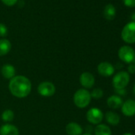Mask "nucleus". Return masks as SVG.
<instances>
[{"instance_id": "nucleus-1", "label": "nucleus", "mask_w": 135, "mask_h": 135, "mask_svg": "<svg viewBox=\"0 0 135 135\" xmlns=\"http://www.w3.org/2000/svg\"><path fill=\"white\" fill-rule=\"evenodd\" d=\"M31 82L25 76H15L9 83V90L16 98H26L31 92Z\"/></svg>"}, {"instance_id": "nucleus-2", "label": "nucleus", "mask_w": 135, "mask_h": 135, "mask_svg": "<svg viewBox=\"0 0 135 135\" xmlns=\"http://www.w3.org/2000/svg\"><path fill=\"white\" fill-rule=\"evenodd\" d=\"M91 93L84 88L77 90L73 95V102L75 105L79 108L87 107L91 102Z\"/></svg>"}, {"instance_id": "nucleus-3", "label": "nucleus", "mask_w": 135, "mask_h": 135, "mask_svg": "<svg viewBox=\"0 0 135 135\" xmlns=\"http://www.w3.org/2000/svg\"><path fill=\"white\" fill-rule=\"evenodd\" d=\"M129 82V75L127 72H118L112 80V84L114 89H123Z\"/></svg>"}, {"instance_id": "nucleus-4", "label": "nucleus", "mask_w": 135, "mask_h": 135, "mask_svg": "<svg viewBox=\"0 0 135 135\" xmlns=\"http://www.w3.org/2000/svg\"><path fill=\"white\" fill-rule=\"evenodd\" d=\"M121 35L125 42L128 44L135 43V22L127 23L123 27Z\"/></svg>"}, {"instance_id": "nucleus-5", "label": "nucleus", "mask_w": 135, "mask_h": 135, "mask_svg": "<svg viewBox=\"0 0 135 135\" xmlns=\"http://www.w3.org/2000/svg\"><path fill=\"white\" fill-rule=\"evenodd\" d=\"M118 55L119 59L126 64H132L135 60V51L128 45L121 47L118 52Z\"/></svg>"}, {"instance_id": "nucleus-6", "label": "nucleus", "mask_w": 135, "mask_h": 135, "mask_svg": "<svg viewBox=\"0 0 135 135\" xmlns=\"http://www.w3.org/2000/svg\"><path fill=\"white\" fill-rule=\"evenodd\" d=\"M37 92L43 97L52 96L56 92L55 85L49 81H44L39 84L37 87Z\"/></svg>"}, {"instance_id": "nucleus-7", "label": "nucleus", "mask_w": 135, "mask_h": 135, "mask_svg": "<svg viewBox=\"0 0 135 135\" xmlns=\"http://www.w3.org/2000/svg\"><path fill=\"white\" fill-rule=\"evenodd\" d=\"M86 117L90 123L94 125H98L102 122L103 118V114L100 109L97 107H92L88 110Z\"/></svg>"}, {"instance_id": "nucleus-8", "label": "nucleus", "mask_w": 135, "mask_h": 135, "mask_svg": "<svg viewBox=\"0 0 135 135\" xmlns=\"http://www.w3.org/2000/svg\"><path fill=\"white\" fill-rule=\"evenodd\" d=\"M97 70L99 74L102 76L109 77L114 74V67L109 62H101L97 67Z\"/></svg>"}, {"instance_id": "nucleus-9", "label": "nucleus", "mask_w": 135, "mask_h": 135, "mask_svg": "<svg viewBox=\"0 0 135 135\" xmlns=\"http://www.w3.org/2000/svg\"><path fill=\"white\" fill-rule=\"evenodd\" d=\"M80 83L84 89L91 88L95 84V77L88 72L83 73L80 76Z\"/></svg>"}, {"instance_id": "nucleus-10", "label": "nucleus", "mask_w": 135, "mask_h": 135, "mask_svg": "<svg viewBox=\"0 0 135 135\" xmlns=\"http://www.w3.org/2000/svg\"><path fill=\"white\" fill-rule=\"evenodd\" d=\"M122 112L126 117L135 115V100L128 99L122 105Z\"/></svg>"}, {"instance_id": "nucleus-11", "label": "nucleus", "mask_w": 135, "mask_h": 135, "mask_svg": "<svg viewBox=\"0 0 135 135\" xmlns=\"http://www.w3.org/2000/svg\"><path fill=\"white\" fill-rule=\"evenodd\" d=\"M65 130L69 135H82L83 133V128L81 126L74 122L68 123Z\"/></svg>"}, {"instance_id": "nucleus-12", "label": "nucleus", "mask_w": 135, "mask_h": 135, "mask_svg": "<svg viewBox=\"0 0 135 135\" xmlns=\"http://www.w3.org/2000/svg\"><path fill=\"white\" fill-rule=\"evenodd\" d=\"M0 135H19V130L17 126L7 123L0 127Z\"/></svg>"}, {"instance_id": "nucleus-13", "label": "nucleus", "mask_w": 135, "mask_h": 135, "mask_svg": "<svg viewBox=\"0 0 135 135\" xmlns=\"http://www.w3.org/2000/svg\"><path fill=\"white\" fill-rule=\"evenodd\" d=\"M1 74L5 79L11 80L15 76V68L10 64H6L2 67Z\"/></svg>"}, {"instance_id": "nucleus-14", "label": "nucleus", "mask_w": 135, "mask_h": 135, "mask_svg": "<svg viewBox=\"0 0 135 135\" xmlns=\"http://www.w3.org/2000/svg\"><path fill=\"white\" fill-rule=\"evenodd\" d=\"M122 103H123L122 99L117 95H111L107 99V105L111 109H118L119 107H122Z\"/></svg>"}, {"instance_id": "nucleus-15", "label": "nucleus", "mask_w": 135, "mask_h": 135, "mask_svg": "<svg viewBox=\"0 0 135 135\" xmlns=\"http://www.w3.org/2000/svg\"><path fill=\"white\" fill-rule=\"evenodd\" d=\"M11 49V43L7 39H0V56L7 55Z\"/></svg>"}, {"instance_id": "nucleus-16", "label": "nucleus", "mask_w": 135, "mask_h": 135, "mask_svg": "<svg viewBox=\"0 0 135 135\" xmlns=\"http://www.w3.org/2000/svg\"><path fill=\"white\" fill-rule=\"evenodd\" d=\"M116 15L115 7L112 4H107L103 11V16L107 20H113Z\"/></svg>"}, {"instance_id": "nucleus-17", "label": "nucleus", "mask_w": 135, "mask_h": 135, "mask_svg": "<svg viewBox=\"0 0 135 135\" xmlns=\"http://www.w3.org/2000/svg\"><path fill=\"white\" fill-rule=\"evenodd\" d=\"M105 117H106L107 122L112 126H116L120 122V116L117 113H114L113 111L107 112Z\"/></svg>"}, {"instance_id": "nucleus-18", "label": "nucleus", "mask_w": 135, "mask_h": 135, "mask_svg": "<svg viewBox=\"0 0 135 135\" xmlns=\"http://www.w3.org/2000/svg\"><path fill=\"white\" fill-rule=\"evenodd\" d=\"M94 131L95 135H111V129L105 124H98Z\"/></svg>"}, {"instance_id": "nucleus-19", "label": "nucleus", "mask_w": 135, "mask_h": 135, "mask_svg": "<svg viewBox=\"0 0 135 135\" xmlns=\"http://www.w3.org/2000/svg\"><path fill=\"white\" fill-rule=\"evenodd\" d=\"M1 117H2V119L4 122H11L14 119V118H15V113H14V111L12 110L7 109V110H5L3 112Z\"/></svg>"}, {"instance_id": "nucleus-20", "label": "nucleus", "mask_w": 135, "mask_h": 135, "mask_svg": "<svg viewBox=\"0 0 135 135\" xmlns=\"http://www.w3.org/2000/svg\"><path fill=\"white\" fill-rule=\"evenodd\" d=\"M91 98H94L96 99H101L103 96V91L101 88H95L91 92Z\"/></svg>"}, {"instance_id": "nucleus-21", "label": "nucleus", "mask_w": 135, "mask_h": 135, "mask_svg": "<svg viewBox=\"0 0 135 135\" xmlns=\"http://www.w3.org/2000/svg\"><path fill=\"white\" fill-rule=\"evenodd\" d=\"M7 33H8L7 27L4 24L0 23V37H6Z\"/></svg>"}, {"instance_id": "nucleus-22", "label": "nucleus", "mask_w": 135, "mask_h": 135, "mask_svg": "<svg viewBox=\"0 0 135 135\" xmlns=\"http://www.w3.org/2000/svg\"><path fill=\"white\" fill-rule=\"evenodd\" d=\"M2 2L7 7H12L17 3L18 0H2Z\"/></svg>"}, {"instance_id": "nucleus-23", "label": "nucleus", "mask_w": 135, "mask_h": 135, "mask_svg": "<svg viewBox=\"0 0 135 135\" xmlns=\"http://www.w3.org/2000/svg\"><path fill=\"white\" fill-rule=\"evenodd\" d=\"M125 6L128 7H135V0H123Z\"/></svg>"}, {"instance_id": "nucleus-24", "label": "nucleus", "mask_w": 135, "mask_h": 135, "mask_svg": "<svg viewBox=\"0 0 135 135\" xmlns=\"http://www.w3.org/2000/svg\"><path fill=\"white\" fill-rule=\"evenodd\" d=\"M128 72H129V73H131V74L135 73V65L134 64H129V66H128Z\"/></svg>"}, {"instance_id": "nucleus-25", "label": "nucleus", "mask_w": 135, "mask_h": 135, "mask_svg": "<svg viewBox=\"0 0 135 135\" xmlns=\"http://www.w3.org/2000/svg\"><path fill=\"white\" fill-rule=\"evenodd\" d=\"M115 92L118 94L117 95H118V96L124 95L126 94V91L125 88H123V89H115Z\"/></svg>"}, {"instance_id": "nucleus-26", "label": "nucleus", "mask_w": 135, "mask_h": 135, "mask_svg": "<svg viewBox=\"0 0 135 135\" xmlns=\"http://www.w3.org/2000/svg\"><path fill=\"white\" fill-rule=\"evenodd\" d=\"M131 19L133 20L132 22H135V13H133V14L131 15Z\"/></svg>"}, {"instance_id": "nucleus-27", "label": "nucleus", "mask_w": 135, "mask_h": 135, "mask_svg": "<svg viewBox=\"0 0 135 135\" xmlns=\"http://www.w3.org/2000/svg\"><path fill=\"white\" fill-rule=\"evenodd\" d=\"M122 135H133L131 133H123Z\"/></svg>"}, {"instance_id": "nucleus-28", "label": "nucleus", "mask_w": 135, "mask_h": 135, "mask_svg": "<svg viewBox=\"0 0 135 135\" xmlns=\"http://www.w3.org/2000/svg\"><path fill=\"white\" fill-rule=\"evenodd\" d=\"M82 135H91V133H84V134H82Z\"/></svg>"}, {"instance_id": "nucleus-29", "label": "nucleus", "mask_w": 135, "mask_h": 135, "mask_svg": "<svg viewBox=\"0 0 135 135\" xmlns=\"http://www.w3.org/2000/svg\"><path fill=\"white\" fill-rule=\"evenodd\" d=\"M133 92H134V95H135V84L133 86Z\"/></svg>"}, {"instance_id": "nucleus-30", "label": "nucleus", "mask_w": 135, "mask_h": 135, "mask_svg": "<svg viewBox=\"0 0 135 135\" xmlns=\"http://www.w3.org/2000/svg\"><path fill=\"white\" fill-rule=\"evenodd\" d=\"M134 65H135V60H134Z\"/></svg>"}]
</instances>
